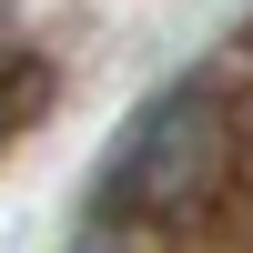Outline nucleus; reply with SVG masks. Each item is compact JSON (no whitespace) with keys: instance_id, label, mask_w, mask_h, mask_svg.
Returning a JSON list of instances; mask_svg holds the SVG:
<instances>
[{"instance_id":"obj_1","label":"nucleus","mask_w":253,"mask_h":253,"mask_svg":"<svg viewBox=\"0 0 253 253\" xmlns=\"http://www.w3.org/2000/svg\"><path fill=\"white\" fill-rule=\"evenodd\" d=\"M223 172V101L203 91V81H182V91L142 101L132 142L112 152V203H132V213H193L203 193H213Z\"/></svg>"},{"instance_id":"obj_2","label":"nucleus","mask_w":253,"mask_h":253,"mask_svg":"<svg viewBox=\"0 0 253 253\" xmlns=\"http://www.w3.org/2000/svg\"><path fill=\"white\" fill-rule=\"evenodd\" d=\"M71 253H122V233H112V223H81V233H71Z\"/></svg>"}]
</instances>
